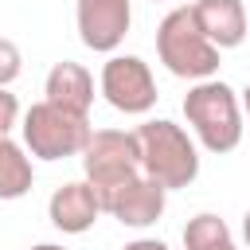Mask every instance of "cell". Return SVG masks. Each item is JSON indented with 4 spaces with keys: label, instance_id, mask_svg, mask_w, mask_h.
Returning <instances> with one entry per match:
<instances>
[{
    "label": "cell",
    "instance_id": "obj_1",
    "mask_svg": "<svg viewBox=\"0 0 250 250\" xmlns=\"http://www.w3.org/2000/svg\"><path fill=\"white\" fill-rule=\"evenodd\" d=\"M184 117H188L195 141L215 156L238 148L242 129H246L242 125V102L223 78L191 82V90L184 94Z\"/></svg>",
    "mask_w": 250,
    "mask_h": 250
},
{
    "label": "cell",
    "instance_id": "obj_2",
    "mask_svg": "<svg viewBox=\"0 0 250 250\" xmlns=\"http://www.w3.org/2000/svg\"><path fill=\"white\" fill-rule=\"evenodd\" d=\"M133 133H137V145H141V172L145 176H152L168 191L195 184L199 148H195V141L188 137L184 125H176L168 117H152V121L137 125Z\"/></svg>",
    "mask_w": 250,
    "mask_h": 250
},
{
    "label": "cell",
    "instance_id": "obj_3",
    "mask_svg": "<svg viewBox=\"0 0 250 250\" xmlns=\"http://www.w3.org/2000/svg\"><path fill=\"white\" fill-rule=\"evenodd\" d=\"M156 55L168 66V74L188 78V82H203V78L219 74V47L203 35L191 4H180V8H172L160 20V27H156Z\"/></svg>",
    "mask_w": 250,
    "mask_h": 250
},
{
    "label": "cell",
    "instance_id": "obj_4",
    "mask_svg": "<svg viewBox=\"0 0 250 250\" xmlns=\"http://www.w3.org/2000/svg\"><path fill=\"white\" fill-rule=\"evenodd\" d=\"M20 133H23V148L31 156L66 160V156H82L94 125H90V113H74V109H62L43 98L20 117Z\"/></svg>",
    "mask_w": 250,
    "mask_h": 250
},
{
    "label": "cell",
    "instance_id": "obj_5",
    "mask_svg": "<svg viewBox=\"0 0 250 250\" xmlns=\"http://www.w3.org/2000/svg\"><path fill=\"white\" fill-rule=\"evenodd\" d=\"M82 172L94 184L98 199L121 184H129L133 176H141V145L137 133L125 129H94L86 148H82Z\"/></svg>",
    "mask_w": 250,
    "mask_h": 250
},
{
    "label": "cell",
    "instance_id": "obj_6",
    "mask_svg": "<svg viewBox=\"0 0 250 250\" xmlns=\"http://www.w3.org/2000/svg\"><path fill=\"white\" fill-rule=\"evenodd\" d=\"M102 98L117 109V113H129V117H141L156 105V78L148 70L145 59L137 55H109L102 62Z\"/></svg>",
    "mask_w": 250,
    "mask_h": 250
},
{
    "label": "cell",
    "instance_id": "obj_7",
    "mask_svg": "<svg viewBox=\"0 0 250 250\" xmlns=\"http://www.w3.org/2000/svg\"><path fill=\"white\" fill-rule=\"evenodd\" d=\"M74 23H78V39L90 51L113 55L133 27V4L129 0H78Z\"/></svg>",
    "mask_w": 250,
    "mask_h": 250
},
{
    "label": "cell",
    "instance_id": "obj_8",
    "mask_svg": "<svg viewBox=\"0 0 250 250\" xmlns=\"http://www.w3.org/2000/svg\"><path fill=\"white\" fill-rule=\"evenodd\" d=\"M164 207H168V188L156 184V180L145 176V172L133 176L129 184H121V188H113V191L102 195V211L113 215L121 227H133V230L152 227V223L164 215Z\"/></svg>",
    "mask_w": 250,
    "mask_h": 250
},
{
    "label": "cell",
    "instance_id": "obj_9",
    "mask_svg": "<svg viewBox=\"0 0 250 250\" xmlns=\"http://www.w3.org/2000/svg\"><path fill=\"white\" fill-rule=\"evenodd\" d=\"M98 215H102V199L90 180H70L62 188H55L47 199V219L62 234H86L98 223Z\"/></svg>",
    "mask_w": 250,
    "mask_h": 250
},
{
    "label": "cell",
    "instance_id": "obj_10",
    "mask_svg": "<svg viewBox=\"0 0 250 250\" xmlns=\"http://www.w3.org/2000/svg\"><path fill=\"white\" fill-rule=\"evenodd\" d=\"M195 20L203 27V35L219 47V51H230L246 39L250 31V16L242 8V0H195Z\"/></svg>",
    "mask_w": 250,
    "mask_h": 250
},
{
    "label": "cell",
    "instance_id": "obj_11",
    "mask_svg": "<svg viewBox=\"0 0 250 250\" xmlns=\"http://www.w3.org/2000/svg\"><path fill=\"white\" fill-rule=\"evenodd\" d=\"M43 94L47 102L62 105V109H74V113H90L94 105V74L74 62V59H62L47 70V82H43Z\"/></svg>",
    "mask_w": 250,
    "mask_h": 250
},
{
    "label": "cell",
    "instance_id": "obj_12",
    "mask_svg": "<svg viewBox=\"0 0 250 250\" xmlns=\"http://www.w3.org/2000/svg\"><path fill=\"white\" fill-rule=\"evenodd\" d=\"M35 184L31 156L20 141L0 137V199H23Z\"/></svg>",
    "mask_w": 250,
    "mask_h": 250
},
{
    "label": "cell",
    "instance_id": "obj_13",
    "mask_svg": "<svg viewBox=\"0 0 250 250\" xmlns=\"http://www.w3.org/2000/svg\"><path fill=\"white\" fill-rule=\"evenodd\" d=\"M184 250H238L234 238H230V227L211 215V211H199L195 219H188L184 227Z\"/></svg>",
    "mask_w": 250,
    "mask_h": 250
},
{
    "label": "cell",
    "instance_id": "obj_14",
    "mask_svg": "<svg viewBox=\"0 0 250 250\" xmlns=\"http://www.w3.org/2000/svg\"><path fill=\"white\" fill-rule=\"evenodd\" d=\"M20 70H23V55H20V47H16L12 39L0 35V86H12V82L20 78Z\"/></svg>",
    "mask_w": 250,
    "mask_h": 250
},
{
    "label": "cell",
    "instance_id": "obj_15",
    "mask_svg": "<svg viewBox=\"0 0 250 250\" xmlns=\"http://www.w3.org/2000/svg\"><path fill=\"white\" fill-rule=\"evenodd\" d=\"M20 125V102L16 94H8V86H0V137H8Z\"/></svg>",
    "mask_w": 250,
    "mask_h": 250
},
{
    "label": "cell",
    "instance_id": "obj_16",
    "mask_svg": "<svg viewBox=\"0 0 250 250\" xmlns=\"http://www.w3.org/2000/svg\"><path fill=\"white\" fill-rule=\"evenodd\" d=\"M121 250H168V242H160V238H133Z\"/></svg>",
    "mask_w": 250,
    "mask_h": 250
},
{
    "label": "cell",
    "instance_id": "obj_17",
    "mask_svg": "<svg viewBox=\"0 0 250 250\" xmlns=\"http://www.w3.org/2000/svg\"><path fill=\"white\" fill-rule=\"evenodd\" d=\"M242 238H246V246H250V211L242 215Z\"/></svg>",
    "mask_w": 250,
    "mask_h": 250
},
{
    "label": "cell",
    "instance_id": "obj_18",
    "mask_svg": "<svg viewBox=\"0 0 250 250\" xmlns=\"http://www.w3.org/2000/svg\"><path fill=\"white\" fill-rule=\"evenodd\" d=\"M242 113L250 117V82H246V90H242Z\"/></svg>",
    "mask_w": 250,
    "mask_h": 250
},
{
    "label": "cell",
    "instance_id": "obj_19",
    "mask_svg": "<svg viewBox=\"0 0 250 250\" xmlns=\"http://www.w3.org/2000/svg\"><path fill=\"white\" fill-rule=\"evenodd\" d=\"M31 250H66V246H59V242H39V246H31Z\"/></svg>",
    "mask_w": 250,
    "mask_h": 250
}]
</instances>
